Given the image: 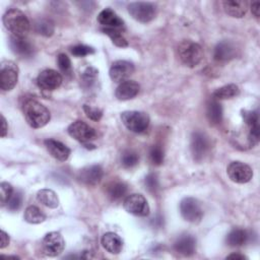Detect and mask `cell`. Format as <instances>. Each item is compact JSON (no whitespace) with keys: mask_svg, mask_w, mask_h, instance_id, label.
I'll list each match as a JSON object with an SVG mask.
<instances>
[{"mask_svg":"<svg viewBox=\"0 0 260 260\" xmlns=\"http://www.w3.org/2000/svg\"><path fill=\"white\" fill-rule=\"evenodd\" d=\"M2 20L4 26L14 37L25 38L30 27V23L26 15L17 8L8 9L4 13Z\"/></svg>","mask_w":260,"mask_h":260,"instance_id":"1","label":"cell"},{"mask_svg":"<svg viewBox=\"0 0 260 260\" xmlns=\"http://www.w3.org/2000/svg\"><path fill=\"white\" fill-rule=\"evenodd\" d=\"M23 115L27 124L35 129L46 126L51 118L50 111L43 104L35 100H27L24 103Z\"/></svg>","mask_w":260,"mask_h":260,"instance_id":"2","label":"cell"},{"mask_svg":"<svg viewBox=\"0 0 260 260\" xmlns=\"http://www.w3.org/2000/svg\"><path fill=\"white\" fill-rule=\"evenodd\" d=\"M178 56L183 64L188 67L197 66L203 58L201 46L191 40H184L178 46Z\"/></svg>","mask_w":260,"mask_h":260,"instance_id":"3","label":"cell"},{"mask_svg":"<svg viewBox=\"0 0 260 260\" xmlns=\"http://www.w3.org/2000/svg\"><path fill=\"white\" fill-rule=\"evenodd\" d=\"M121 121L124 126L134 132V133H142L149 126V116L140 111H125L121 114Z\"/></svg>","mask_w":260,"mask_h":260,"instance_id":"4","label":"cell"},{"mask_svg":"<svg viewBox=\"0 0 260 260\" xmlns=\"http://www.w3.org/2000/svg\"><path fill=\"white\" fill-rule=\"evenodd\" d=\"M180 212L183 218L191 223H198L203 217V209L199 201L193 197H186L181 201Z\"/></svg>","mask_w":260,"mask_h":260,"instance_id":"5","label":"cell"},{"mask_svg":"<svg viewBox=\"0 0 260 260\" xmlns=\"http://www.w3.org/2000/svg\"><path fill=\"white\" fill-rule=\"evenodd\" d=\"M19 69L9 60L2 61L0 65V86L3 90H11L17 83Z\"/></svg>","mask_w":260,"mask_h":260,"instance_id":"6","label":"cell"},{"mask_svg":"<svg viewBox=\"0 0 260 260\" xmlns=\"http://www.w3.org/2000/svg\"><path fill=\"white\" fill-rule=\"evenodd\" d=\"M129 14L139 22H149L156 13L155 5L149 2H132L127 6Z\"/></svg>","mask_w":260,"mask_h":260,"instance_id":"7","label":"cell"},{"mask_svg":"<svg viewBox=\"0 0 260 260\" xmlns=\"http://www.w3.org/2000/svg\"><path fill=\"white\" fill-rule=\"evenodd\" d=\"M123 206L128 213L133 214L135 216L144 217V216H147L150 211L149 205L145 197L137 193L130 194L129 196H127L126 199L124 200Z\"/></svg>","mask_w":260,"mask_h":260,"instance_id":"8","label":"cell"},{"mask_svg":"<svg viewBox=\"0 0 260 260\" xmlns=\"http://www.w3.org/2000/svg\"><path fill=\"white\" fill-rule=\"evenodd\" d=\"M67 131L72 138L76 139L77 141L83 143L86 146L88 145V142L96 137L95 130L85 122L79 120L70 124Z\"/></svg>","mask_w":260,"mask_h":260,"instance_id":"9","label":"cell"},{"mask_svg":"<svg viewBox=\"0 0 260 260\" xmlns=\"http://www.w3.org/2000/svg\"><path fill=\"white\" fill-rule=\"evenodd\" d=\"M226 174L233 182L238 184L248 183L253 178V171L251 167L239 160L232 161L228 166Z\"/></svg>","mask_w":260,"mask_h":260,"instance_id":"10","label":"cell"},{"mask_svg":"<svg viewBox=\"0 0 260 260\" xmlns=\"http://www.w3.org/2000/svg\"><path fill=\"white\" fill-rule=\"evenodd\" d=\"M44 253L49 257H56L60 255L65 247V241L62 235L58 232L48 233L42 242Z\"/></svg>","mask_w":260,"mask_h":260,"instance_id":"11","label":"cell"},{"mask_svg":"<svg viewBox=\"0 0 260 260\" xmlns=\"http://www.w3.org/2000/svg\"><path fill=\"white\" fill-rule=\"evenodd\" d=\"M62 83V76L59 72L53 69L43 70L37 77V84L41 89L44 90H55Z\"/></svg>","mask_w":260,"mask_h":260,"instance_id":"12","label":"cell"},{"mask_svg":"<svg viewBox=\"0 0 260 260\" xmlns=\"http://www.w3.org/2000/svg\"><path fill=\"white\" fill-rule=\"evenodd\" d=\"M210 143L207 136L202 132H194L191 137V152L196 161H200L209 150Z\"/></svg>","mask_w":260,"mask_h":260,"instance_id":"13","label":"cell"},{"mask_svg":"<svg viewBox=\"0 0 260 260\" xmlns=\"http://www.w3.org/2000/svg\"><path fill=\"white\" fill-rule=\"evenodd\" d=\"M134 72V65L126 60H117L113 62L109 74L113 81L123 82Z\"/></svg>","mask_w":260,"mask_h":260,"instance_id":"14","label":"cell"},{"mask_svg":"<svg viewBox=\"0 0 260 260\" xmlns=\"http://www.w3.org/2000/svg\"><path fill=\"white\" fill-rule=\"evenodd\" d=\"M78 180L87 186H95L103 178V169L98 165L83 168L78 174Z\"/></svg>","mask_w":260,"mask_h":260,"instance_id":"15","label":"cell"},{"mask_svg":"<svg viewBox=\"0 0 260 260\" xmlns=\"http://www.w3.org/2000/svg\"><path fill=\"white\" fill-rule=\"evenodd\" d=\"M45 146L48 152L57 160L65 161L68 159L70 155V148L66 146L64 143L55 140V139H47L45 140Z\"/></svg>","mask_w":260,"mask_h":260,"instance_id":"16","label":"cell"},{"mask_svg":"<svg viewBox=\"0 0 260 260\" xmlns=\"http://www.w3.org/2000/svg\"><path fill=\"white\" fill-rule=\"evenodd\" d=\"M9 46L13 53L21 58H29L34 55V47L25 38L11 36L9 39Z\"/></svg>","mask_w":260,"mask_h":260,"instance_id":"17","label":"cell"},{"mask_svg":"<svg viewBox=\"0 0 260 260\" xmlns=\"http://www.w3.org/2000/svg\"><path fill=\"white\" fill-rule=\"evenodd\" d=\"M140 86L134 80H125L121 82L115 91V95L119 101H128L135 98L139 92Z\"/></svg>","mask_w":260,"mask_h":260,"instance_id":"18","label":"cell"},{"mask_svg":"<svg viewBox=\"0 0 260 260\" xmlns=\"http://www.w3.org/2000/svg\"><path fill=\"white\" fill-rule=\"evenodd\" d=\"M98 21L105 27L120 29L124 25V21L111 8L103 9L98 15Z\"/></svg>","mask_w":260,"mask_h":260,"instance_id":"19","label":"cell"},{"mask_svg":"<svg viewBox=\"0 0 260 260\" xmlns=\"http://www.w3.org/2000/svg\"><path fill=\"white\" fill-rule=\"evenodd\" d=\"M174 249L181 255L191 256L196 251V240L191 235H182L176 240Z\"/></svg>","mask_w":260,"mask_h":260,"instance_id":"20","label":"cell"},{"mask_svg":"<svg viewBox=\"0 0 260 260\" xmlns=\"http://www.w3.org/2000/svg\"><path fill=\"white\" fill-rule=\"evenodd\" d=\"M213 57L218 62L230 61L236 57V48L232 43L222 41L215 46Z\"/></svg>","mask_w":260,"mask_h":260,"instance_id":"21","label":"cell"},{"mask_svg":"<svg viewBox=\"0 0 260 260\" xmlns=\"http://www.w3.org/2000/svg\"><path fill=\"white\" fill-rule=\"evenodd\" d=\"M102 246L111 254H119L123 248V241L117 234L108 232L102 238Z\"/></svg>","mask_w":260,"mask_h":260,"instance_id":"22","label":"cell"},{"mask_svg":"<svg viewBox=\"0 0 260 260\" xmlns=\"http://www.w3.org/2000/svg\"><path fill=\"white\" fill-rule=\"evenodd\" d=\"M224 12L232 16L241 18L243 17L248 10L247 1H237V0H228L222 2Z\"/></svg>","mask_w":260,"mask_h":260,"instance_id":"23","label":"cell"},{"mask_svg":"<svg viewBox=\"0 0 260 260\" xmlns=\"http://www.w3.org/2000/svg\"><path fill=\"white\" fill-rule=\"evenodd\" d=\"M206 116L211 125H217L222 120V107L216 100H210L206 108Z\"/></svg>","mask_w":260,"mask_h":260,"instance_id":"24","label":"cell"},{"mask_svg":"<svg viewBox=\"0 0 260 260\" xmlns=\"http://www.w3.org/2000/svg\"><path fill=\"white\" fill-rule=\"evenodd\" d=\"M37 200L49 208H57L59 205V198L51 189H41L38 191Z\"/></svg>","mask_w":260,"mask_h":260,"instance_id":"25","label":"cell"},{"mask_svg":"<svg viewBox=\"0 0 260 260\" xmlns=\"http://www.w3.org/2000/svg\"><path fill=\"white\" fill-rule=\"evenodd\" d=\"M249 239L248 232L243 229H233L226 236V244L232 247H239L243 246L244 244L247 243Z\"/></svg>","mask_w":260,"mask_h":260,"instance_id":"26","label":"cell"},{"mask_svg":"<svg viewBox=\"0 0 260 260\" xmlns=\"http://www.w3.org/2000/svg\"><path fill=\"white\" fill-rule=\"evenodd\" d=\"M239 94H240L239 86L234 83H231L215 89L212 93V96L214 100H229V99L236 98Z\"/></svg>","mask_w":260,"mask_h":260,"instance_id":"27","label":"cell"},{"mask_svg":"<svg viewBox=\"0 0 260 260\" xmlns=\"http://www.w3.org/2000/svg\"><path fill=\"white\" fill-rule=\"evenodd\" d=\"M127 185L121 181H113L107 185L106 191L112 200H119L127 193Z\"/></svg>","mask_w":260,"mask_h":260,"instance_id":"28","label":"cell"},{"mask_svg":"<svg viewBox=\"0 0 260 260\" xmlns=\"http://www.w3.org/2000/svg\"><path fill=\"white\" fill-rule=\"evenodd\" d=\"M23 218L28 223L37 224L43 222L46 219V215L39 207L35 205H29L24 210Z\"/></svg>","mask_w":260,"mask_h":260,"instance_id":"29","label":"cell"},{"mask_svg":"<svg viewBox=\"0 0 260 260\" xmlns=\"http://www.w3.org/2000/svg\"><path fill=\"white\" fill-rule=\"evenodd\" d=\"M103 31H104V34H106V35H108L110 37V39L112 40L113 44L116 45L117 47L125 48V47L128 46L127 40L124 38V36L121 34V31L119 29L105 27V28H103Z\"/></svg>","mask_w":260,"mask_h":260,"instance_id":"30","label":"cell"},{"mask_svg":"<svg viewBox=\"0 0 260 260\" xmlns=\"http://www.w3.org/2000/svg\"><path fill=\"white\" fill-rule=\"evenodd\" d=\"M35 30L42 36L50 37L54 32V24L48 19H40L35 23Z\"/></svg>","mask_w":260,"mask_h":260,"instance_id":"31","label":"cell"},{"mask_svg":"<svg viewBox=\"0 0 260 260\" xmlns=\"http://www.w3.org/2000/svg\"><path fill=\"white\" fill-rule=\"evenodd\" d=\"M57 63L59 66V69L62 71V73L65 76H71L72 75V66L71 61L69 57L66 54H59L57 57Z\"/></svg>","mask_w":260,"mask_h":260,"instance_id":"32","label":"cell"},{"mask_svg":"<svg viewBox=\"0 0 260 260\" xmlns=\"http://www.w3.org/2000/svg\"><path fill=\"white\" fill-rule=\"evenodd\" d=\"M139 156L133 150H125L121 155V162L125 168H132L138 164Z\"/></svg>","mask_w":260,"mask_h":260,"instance_id":"33","label":"cell"},{"mask_svg":"<svg viewBox=\"0 0 260 260\" xmlns=\"http://www.w3.org/2000/svg\"><path fill=\"white\" fill-rule=\"evenodd\" d=\"M243 118L249 129L259 128V117L257 111H243Z\"/></svg>","mask_w":260,"mask_h":260,"instance_id":"34","label":"cell"},{"mask_svg":"<svg viewBox=\"0 0 260 260\" xmlns=\"http://www.w3.org/2000/svg\"><path fill=\"white\" fill-rule=\"evenodd\" d=\"M164 150L159 145H153L151 146L150 150H149V158L151 160V162L155 166H159L164 162Z\"/></svg>","mask_w":260,"mask_h":260,"instance_id":"35","label":"cell"},{"mask_svg":"<svg viewBox=\"0 0 260 260\" xmlns=\"http://www.w3.org/2000/svg\"><path fill=\"white\" fill-rule=\"evenodd\" d=\"M21 204H22V194L18 191L13 192V194L11 195V197L9 198V200L6 203L7 208L11 211L18 210L20 208Z\"/></svg>","mask_w":260,"mask_h":260,"instance_id":"36","label":"cell"},{"mask_svg":"<svg viewBox=\"0 0 260 260\" xmlns=\"http://www.w3.org/2000/svg\"><path fill=\"white\" fill-rule=\"evenodd\" d=\"M98 73H99V71H98L95 68H93V67H87V68L82 72V82H83L86 86H90V85L94 82V80H95V78H96V76H98Z\"/></svg>","mask_w":260,"mask_h":260,"instance_id":"37","label":"cell"},{"mask_svg":"<svg viewBox=\"0 0 260 260\" xmlns=\"http://www.w3.org/2000/svg\"><path fill=\"white\" fill-rule=\"evenodd\" d=\"M13 194L12 186L7 182H2L0 184V195H1V203L5 205L11 195Z\"/></svg>","mask_w":260,"mask_h":260,"instance_id":"38","label":"cell"},{"mask_svg":"<svg viewBox=\"0 0 260 260\" xmlns=\"http://www.w3.org/2000/svg\"><path fill=\"white\" fill-rule=\"evenodd\" d=\"M71 53L76 57H84L94 53V50L91 47L85 45H76L71 48Z\"/></svg>","mask_w":260,"mask_h":260,"instance_id":"39","label":"cell"},{"mask_svg":"<svg viewBox=\"0 0 260 260\" xmlns=\"http://www.w3.org/2000/svg\"><path fill=\"white\" fill-rule=\"evenodd\" d=\"M83 111L86 117L92 121H100L101 118L103 117V112L100 109L90 107L88 105H83Z\"/></svg>","mask_w":260,"mask_h":260,"instance_id":"40","label":"cell"},{"mask_svg":"<svg viewBox=\"0 0 260 260\" xmlns=\"http://www.w3.org/2000/svg\"><path fill=\"white\" fill-rule=\"evenodd\" d=\"M145 186L151 193H156L158 190V180L155 174L150 173L145 177Z\"/></svg>","mask_w":260,"mask_h":260,"instance_id":"41","label":"cell"},{"mask_svg":"<svg viewBox=\"0 0 260 260\" xmlns=\"http://www.w3.org/2000/svg\"><path fill=\"white\" fill-rule=\"evenodd\" d=\"M9 244V236L4 232L1 231V244H0V248L4 249L5 247H7Z\"/></svg>","mask_w":260,"mask_h":260,"instance_id":"42","label":"cell"},{"mask_svg":"<svg viewBox=\"0 0 260 260\" xmlns=\"http://www.w3.org/2000/svg\"><path fill=\"white\" fill-rule=\"evenodd\" d=\"M259 2L258 1H254L252 2L251 4V11H252V14L256 17V18H259Z\"/></svg>","mask_w":260,"mask_h":260,"instance_id":"43","label":"cell"},{"mask_svg":"<svg viewBox=\"0 0 260 260\" xmlns=\"http://www.w3.org/2000/svg\"><path fill=\"white\" fill-rule=\"evenodd\" d=\"M1 123H2V131H1V136L2 137H5L6 134H7V131H8V127H7V122L4 118L3 115H1Z\"/></svg>","mask_w":260,"mask_h":260,"instance_id":"44","label":"cell"},{"mask_svg":"<svg viewBox=\"0 0 260 260\" xmlns=\"http://www.w3.org/2000/svg\"><path fill=\"white\" fill-rule=\"evenodd\" d=\"M226 259H240V260H243V259H248L247 256L243 255V254H239V253H233V254H230L226 256Z\"/></svg>","mask_w":260,"mask_h":260,"instance_id":"45","label":"cell"}]
</instances>
